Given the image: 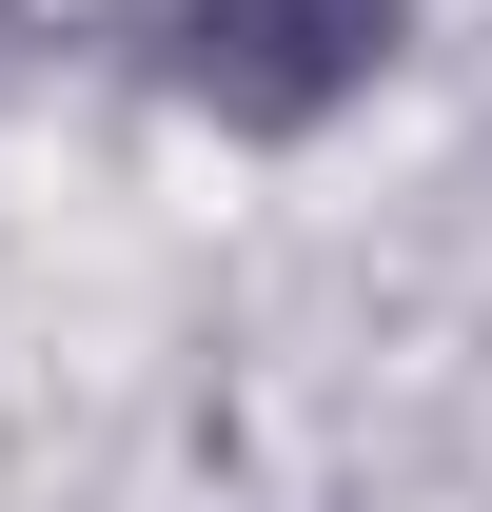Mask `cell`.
I'll return each mask as SVG.
<instances>
[{"mask_svg": "<svg viewBox=\"0 0 492 512\" xmlns=\"http://www.w3.org/2000/svg\"><path fill=\"white\" fill-rule=\"evenodd\" d=\"M414 40V0H138V79L217 138H315L355 119Z\"/></svg>", "mask_w": 492, "mask_h": 512, "instance_id": "obj_1", "label": "cell"}]
</instances>
